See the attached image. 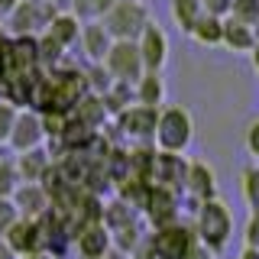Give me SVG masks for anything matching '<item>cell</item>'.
Wrapping results in <instances>:
<instances>
[{"label": "cell", "mask_w": 259, "mask_h": 259, "mask_svg": "<svg viewBox=\"0 0 259 259\" xmlns=\"http://www.w3.org/2000/svg\"><path fill=\"white\" fill-rule=\"evenodd\" d=\"M172 16H175V23H178L182 32H194V26H198V20L204 16V10H201L198 0H172Z\"/></svg>", "instance_id": "cell-11"}, {"label": "cell", "mask_w": 259, "mask_h": 259, "mask_svg": "<svg viewBox=\"0 0 259 259\" xmlns=\"http://www.w3.org/2000/svg\"><path fill=\"white\" fill-rule=\"evenodd\" d=\"M10 243H13V249H32V243H36V230H32L29 224H16L10 230Z\"/></svg>", "instance_id": "cell-17"}, {"label": "cell", "mask_w": 259, "mask_h": 259, "mask_svg": "<svg viewBox=\"0 0 259 259\" xmlns=\"http://www.w3.org/2000/svg\"><path fill=\"white\" fill-rule=\"evenodd\" d=\"M246 198L253 201V204H259V172H246Z\"/></svg>", "instance_id": "cell-25"}, {"label": "cell", "mask_w": 259, "mask_h": 259, "mask_svg": "<svg viewBox=\"0 0 259 259\" xmlns=\"http://www.w3.org/2000/svg\"><path fill=\"white\" fill-rule=\"evenodd\" d=\"M120 0H91V16H107Z\"/></svg>", "instance_id": "cell-26"}, {"label": "cell", "mask_w": 259, "mask_h": 259, "mask_svg": "<svg viewBox=\"0 0 259 259\" xmlns=\"http://www.w3.org/2000/svg\"><path fill=\"white\" fill-rule=\"evenodd\" d=\"M75 16H91V0H75Z\"/></svg>", "instance_id": "cell-29"}, {"label": "cell", "mask_w": 259, "mask_h": 259, "mask_svg": "<svg viewBox=\"0 0 259 259\" xmlns=\"http://www.w3.org/2000/svg\"><path fill=\"white\" fill-rule=\"evenodd\" d=\"M152 162H156V175L159 178H175L178 172H182L178 159H172V156H159V159H152Z\"/></svg>", "instance_id": "cell-22"}, {"label": "cell", "mask_w": 259, "mask_h": 259, "mask_svg": "<svg viewBox=\"0 0 259 259\" xmlns=\"http://www.w3.org/2000/svg\"><path fill=\"white\" fill-rule=\"evenodd\" d=\"M7 188H10V168H0V191H7Z\"/></svg>", "instance_id": "cell-31"}, {"label": "cell", "mask_w": 259, "mask_h": 259, "mask_svg": "<svg viewBox=\"0 0 259 259\" xmlns=\"http://www.w3.org/2000/svg\"><path fill=\"white\" fill-rule=\"evenodd\" d=\"M110 221H113V224H117V227H120V224H126V221H130V217H126V210H123V207H120V204H117V207H113V210H110Z\"/></svg>", "instance_id": "cell-28"}, {"label": "cell", "mask_w": 259, "mask_h": 259, "mask_svg": "<svg viewBox=\"0 0 259 259\" xmlns=\"http://www.w3.org/2000/svg\"><path fill=\"white\" fill-rule=\"evenodd\" d=\"M104 26L117 42H136L143 36V29L149 26V13L140 0H120L113 10L104 16Z\"/></svg>", "instance_id": "cell-1"}, {"label": "cell", "mask_w": 259, "mask_h": 259, "mask_svg": "<svg viewBox=\"0 0 259 259\" xmlns=\"http://www.w3.org/2000/svg\"><path fill=\"white\" fill-rule=\"evenodd\" d=\"M149 207H152V217L162 221V217L168 214V207H172V194L168 191H152L149 194Z\"/></svg>", "instance_id": "cell-21"}, {"label": "cell", "mask_w": 259, "mask_h": 259, "mask_svg": "<svg viewBox=\"0 0 259 259\" xmlns=\"http://www.w3.org/2000/svg\"><path fill=\"white\" fill-rule=\"evenodd\" d=\"M104 230H97V227H91V230H84V240H81V246H84L88 256H101L104 253Z\"/></svg>", "instance_id": "cell-20"}, {"label": "cell", "mask_w": 259, "mask_h": 259, "mask_svg": "<svg viewBox=\"0 0 259 259\" xmlns=\"http://www.w3.org/2000/svg\"><path fill=\"white\" fill-rule=\"evenodd\" d=\"M136 46H140V59H143V65L149 71H159L162 68V62H165V36H162V29L156 26V23L149 20V26L143 29V36L136 39Z\"/></svg>", "instance_id": "cell-5"}, {"label": "cell", "mask_w": 259, "mask_h": 259, "mask_svg": "<svg viewBox=\"0 0 259 259\" xmlns=\"http://www.w3.org/2000/svg\"><path fill=\"white\" fill-rule=\"evenodd\" d=\"M10 217H13L10 204H0V227H4V224H10Z\"/></svg>", "instance_id": "cell-32"}, {"label": "cell", "mask_w": 259, "mask_h": 259, "mask_svg": "<svg viewBox=\"0 0 259 259\" xmlns=\"http://www.w3.org/2000/svg\"><path fill=\"white\" fill-rule=\"evenodd\" d=\"M78 110H81L78 120H81V123H88V126H94L97 120L104 117V104L97 101V97H81V101H78Z\"/></svg>", "instance_id": "cell-15"}, {"label": "cell", "mask_w": 259, "mask_h": 259, "mask_svg": "<svg viewBox=\"0 0 259 259\" xmlns=\"http://www.w3.org/2000/svg\"><path fill=\"white\" fill-rule=\"evenodd\" d=\"M191 188L201 194V198H210V191H214V182H210V172L204 165H194L191 168Z\"/></svg>", "instance_id": "cell-19"}, {"label": "cell", "mask_w": 259, "mask_h": 259, "mask_svg": "<svg viewBox=\"0 0 259 259\" xmlns=\"http://www.w3.org/2000/svg\"><path fill=\"white\" fill-rule=\"evenodd\" d=\"M104 68L107 75H113L117 81H140L143 71V59H140V46L136 42H113L107 59H104Z\"/></svg>", "instance_id": "cell-2"}, {"label": "cell", "mask_w": 259, "mask_h": 259, "mask_svg": "<svg viewBox=\"0 0 259 259\" xmlns=\"http://www.w3.org/2000/svg\"><path fill=\"white\" fill-rule=\"evenodd\" d=\"M253 39H256V46H259V20L253 23Z\"/></svg>", "instance_id": "cell-34"}, {"label": "cell", "mask_w": 259, "mask_h": 259, "mask_svg": "<svg viewBox=\"0 0 259 259\" xmlns=\"http://www.w3.org/2000/svg\"><path fill=\"white\" fill-rule=\"evenodd\" d=\"M81 42H84V55L94 62H104L113 46V36L107 32L104 23H88L84 29H81Z\"/></svg>", "instance_id": "cell-6"}, {"label": "cell", "mask_w": 259, "mask_h": 259, "mask_svg": "<svg viewBox=\"0 0 259 259\" xmlns=\"http://www.w3.org/2000/svg\"><path fill=\"white\" fill-rule=\"evenodd\" d=\"M140 97H143L146 107L159 104V97H162V84H159V78H156V75H146V78L140 81Z\"/></svg>", "instance_id": "cell-18"}, {"label": "cell", "mask_w": 259, "mask_h": 259, "mask_svg": "<svg viewBox=\"0 0 259 259\" xmlns=\"http://www.w3.org/2000/svg\"><path fill=\"white\" fill-rule=\"evenodd\" d=\"M120 123L126 126V133H133V136H143V133H149V130L156 126V110H152V107L126 110L123 117H120Z\"/></svg>", "instance_id": "cell-13"}, {"label": "cell", "mask_w": 259, "mask_h": 259, "mask_svg": "<svg viewBox=\"0 0 259 259\" xmlns=\"http://www.w3.org/2000/svg\"><path fill=\"white\" fill-rule=\"evenodd\" d=\"M13 123H16L13 104H0V140H7V136L13 133Z\"/></svg>", "instance_id": "cell-23"}, {"label": "cell", "mask_w": 259, "mask_h": 259, "mask_svg": "<svg viewBox=\"0 0 259 259\" xmlns=\"http://www.w3.org/2000/svg\"><path fill=\"white\" fill-rule=\"evenodd\" d=\"M10 140L16 143V149H32V146L42 140V120L32 117V113H16Z\"/></svg>", "instance_id": "cell-8"}, {"label": "cell", "mask_w": 259, "mask_h": 259, "mask_svg": "<svg viewBox=\"0 0 259 259\" xmlns=\"http://www.w3.org/2000/svg\"><path fill=\"white\" fill-rule=\"evenodd\" d=\"M188 136H191V123H188V117H185V110H165L162 113V120H159V143L165 146V149H172L178 152L185 143H188Z\"/></svg>", "instance_id": "cell-4"}, {"label": "cell", "mask_w": 259, "mask_h": 259, "mask_svg": "<svg viewBox=\"0 0 259 259\" xmlns=\"http://www.w3.org/2000/svg\"><path fill=\"white\" fill-rule=\"evenodd\" d=\"M52 42H59L62 49H68L75 39H81V23H78V16H71V13H55V20L49 23V32H46Z\"/></svg>", "instance_id": "cell-9"}, {"label": "cell", "mask_w": 259, "mask_h": 259, "mask_svg": "<svg viewBox=\"0 0 259 259\" xmlns=\"http://www.w3.org/2000/svg\"><path fill=\"white\" fill-rule=\"evenodd\" d=\"M198 42H204V46H217V42H224V20L221 16H201L198 20V26H194L191 32Z\"/></svg>", "instance_id": "cell-14"}, {"label": "cell", "mask_w": 259, "mask_h": 259, "mask_svg": "<svg viewBox=\"0 0 259 259\" xmlns=\"http://www.w3.org/2000/svg\"><path fill=\"white\" fill-rule=\"evenodd\" d=\"M7 42H10V39H7V32H4V26H0V52H4V49H7Z\"/></svg>", "instance_id": "cell-33"}, {"label": "cell", "mask_w": 259, "mask_h": 259, "mask_svg": "<svg viewBox=\"0 0 259 259\" xmlns=\"http://www.w3.org/2000/svg\"><path fill=\"white\" fill-rule=\"evenodd\" d=\"M55 7L52 4H46V0H23L20 7L10 13V26L16 36H32L36 29H42L49 26V23L55 20Z\"/></svg>", "instance_id": "cell-3"}, {"label": "cell", "mask_w": 259, "mask_h": 259, "mask_svg": "<svg viewBox=\"0 0 259 259\" xmlns=\"http://www.w3.org/2000/svg\"><path fill=\"white\" fill-rule=\"evenodd\" d=\"M230 13H233V20H240V23H246V26H253V23L259 20V0H233Z\"/></svg>", "instance_id": "cell-16"}, {"label": "cell", "mask_w": 259, "mask_h": 259, "mask_svg": "<svg viewBox=\"0 0 259 259\" xmlns=\"http://www.w3.org/2000/svg\"><path fill=\"white\" fill-rule=\"evenodd\" d=\"M224 42L233 49V52H253L256 49V39H253V26L240 20H224Z\"/></svg>", "instance_id": "cell-10"}, {"label": "cell", "mask_w": 259, "mask_h": 259, "mask_svg": "<svg viewBox=\"0 0 259 259\" xmlns=\"http://www.w3.org/2000/svg\"><path fill=\"white\" fill-rule=\"evenodd\" d=\"M253 59H256V68H259V46L253 49Z\"/></svg>", "instance_id": "cell-35"}, {"label": "cell", "mask_w": 259, "mask_h": 259, "mask_svg": "<svg viewBox=\"0 0 259 259\" xmlns=\"http://www.w3.org/2000/svg\"><path fill=\"white\" fill-rule=\"evenodd\" d=\"M227 230H230V217H227V210L221 204H207L204 214H201V233H204L207 243H214V246H221Z\"/></svg>", "instance_id": "cell-7"}, {"label": "cell", "mask_w": 259, "mask_h": 259, "mask_svg": "<svg viewBox=\"0 0 259 259\" xmlns=\"http://www.w3.org/2000/svg\"><path fill=\"white\" fill-rule=\"evenodd\" d=\"M249 149H253V152H259V123H256L253 130H249Z\"/></svg>", "instance_id": "cell-30"}, {"label": "cell", "mask_w": 259, "mask_h": 259, "mask_svg": "<svg viewBox=\"0 0 259 259\" xmlns=\"http://www.w3.org/2000/svg\"><path fill=\"white\" fill-rule=\"evenodd\" d=\"M198 4L207 16H224V13H230L233 0H198Z\"/></svg>", "instance_id": "cell-24"}, {"label": "cell", "mask_w": 259, "mask_h": 259, "mask_svg": "<svg viewBox=\"0 0 259 259\" xmlns=\"http://www.w3.org/2000/svg\"><path fill=\"white\" fill-rule=\"evenodd\" d=\"M20 4H23V0H0V16H10Z\"/></svg>", "instance_id": "cell-27"}, {"label": "cell", "mask_w": 259, "mask_h": 259, "mask_svg": "<svg viewBox=\"0 0 259 259\" xmlns=\"http://www.w3.org/2000/svg\"><path fill=\"white\" fill-rule=\"evenodd\" d=\"M156 249H159V256H165V259H182L188 253V233L185 230H165L156 240Z\"/></svg>", "instance_id": "cell-12"}]
</instances>
